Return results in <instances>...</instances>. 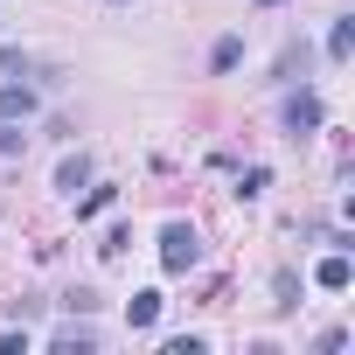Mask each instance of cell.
I'll list each match as a JSON object with an SVG mask.
<instances>
[{
    "label": "cell",
    "instance_id": "1",
    "mask_svg": "<svg viewBox=\"0 0 355 355\" xmlns=\"http://www.w3.org/2000/svg\"><path fill=\"white\" fill-rule=\"evenodd\" d=\"M196 258H202L196 223H167V230H160V265H167V272H189Z\"/></svg>",
    "mask_w": 355,
    "mask_h": 355
},
{
    "label": "cell",
    "instance_id": "2",
    "mask_svg": "<svg viewBox=\"0 0 355 355\" xmlns=\"http://www.w3.org/2000/svg\"><path fill=\"white\" fill-rule=\"evenodd\" d=\"M313 125H320V98H313V91H293V98H286V132L306 139Z\"/></svg>",
    "mask_w": 355,
    "mask_h": 355
},
{
    "label": "cell",
    "instance_id": "3",
    "mask_svg": "<svg viewBox=\"0 0 355 355\" xmlns=\"http://www.w3.org/2000/svg\"><path fill=\"white\" fill-rule=\"evenodd\" d=\"M244 63V35H216V49H209V77H230Z\"/></svg>",
    "mask_w": 355,
    "mask_h": 355
},
{
    "label": "cell",
    "instance_id": "4",
    "mask_svg": "<svg viewBox=\"0 0 355 355\" xmlns=\"http://www.w3.org/2000/svg\"><path fill=\"white\" fill-rule=\"evenodd\" d=\"M313 279H320V293H348V279H355V272H348V251L334 244V258H320V272H313Z\"/></svg>",
    "mask_w": 355,
    "mask_h": 355
},
{
    "label": "cell",
    "instance_id": "5",
    "mask_svg": "<svg viewBox=\"0 0 355 355\" xmlns=\"http://www.w3.org/2000/svg\"><path fill=\"white\" fill-rule=\"evenodd\" d=\"M0 119H35V91L28 84H0Z\"/></svg>",
    "mask_w": 355,
    "mask_h": 355
},
{
    "label": "cell",
    "instance_id": "6",
    "mask_svg": "<svg viewBox=\"0 0 355 355\" xmlns=\"http://www.w3.org/2000/svg\"><path fill=\"white\" fill-rule=\"evenodd\" d=\"M348 49H355V15H334V28H327V56L348 63Z\"/></svg>",
    "mask_w": 355,
    "mask_h": 355
},
{
    "label": "cell",
    "instance_id": "7",
    "mask_svg": "<svg viewBox=\"0 0 355 355\" xmlns=\"http://www.w3.org/2000/svg\"><path fill=\"white\" fill-rule=\"evenodd\" d=\"M84 182H91V160H84V153H70V160L56 167V189H63V196H77Z\"/></svg>",
    "mask_w": 355,
    "mask_h": 355
},
{
    "label": "cell",
    "instance_id": "8",
    "mask_svg": "<svg viewBox=\"0 0 355 355\" xmlns=\"http://www.w3.org/2000/svg\"><path fill=\"white\" fill-rule=\"evenodd\" d=\"M125 320H132V327H153V320H160V293H132V300H125Z\"/></svg>",
    "mask_w": 355,
    "mask_h": 355
},
{
    "label": "cell",
    "instance_id": "9",
    "mask_svg": "<svg viewBox=\"0 0 355 355\" xmlns=\"http://www.w3.org/2000/svg\"><path fill=\"white\" fill-rule=\"evenodd\" d=\"M112 196H119V189H91V196L77 202V223H91V216H105V209H112Z\"/></svg>",
    "mask_w": 355,
    "mask_h": 355
},
{
    "label": "cell",
    "instance_id": "10",
    "mask_svg": "<svg viewBox=\"0 0 355 355\" xmlns=\"http://www.w3.org/2000/svg\"><path fill=\"white\" fill-rule=\"evenodd\" d=\"M28 146V132H21V119H0V160H8V153H21Z\"/></svg>",
    "mask_w": 355,
    "mask_h": 355
},
{
    "label": "cell",
    "instance_id": "11",
    "mask_svg": "<svg viewBox=\"0 0 355 355\" xmlns=\"http://www.w3.org/2000/svg\"><path fill=\"white\" fill-rule=\"evenodd\" d=\"M265 182H272V174H265V167H244V174H237V196L251 202V196H265Z\"/></svg>",
    "mask_w": 355,
    "mask_h": 355
},
{
    "label": "cell",
    "instance_id": "12",
    "mask_svg": "<svg viewBox=\"0 0 355 355\" xmlns=\"http://www.w3.org/2000/svg\"><path fill=\"white\" fill-rule=\"evenodd\" d=\"M56 348H77V355H84V348H98V334H84V327H56Z\"/></svg>",
    "mask_w": 355,
    "mask_h": 355
},
{
    "label": "cell",
    "instance_id": "13",
    "mask_svg": "<svg viewBox=\"0 0 355 355\" xmlns=\"http://www.w3.org/2000/svg\"><path fill=\"white\" fill-rule=\"evenodd\" d=\"M258 8H279V0H258Z\"/></svg>",
    "mask_w": 355,
    "mask_h": 355
},
{
    "label": "cell",
    "instance_id": "14",
    "mask_svg": "<svg viewBox=\"0 0 355 355\" xmlns=\"http://www.w3.org/2000/svg\"><path fill=\"white\" fill-rule=\"evenodd\" d=\"M112 8H125V0H112Z\"/></svg>",
    "mask_w": 355,
    "mask_h": 355
}]
</instances>
